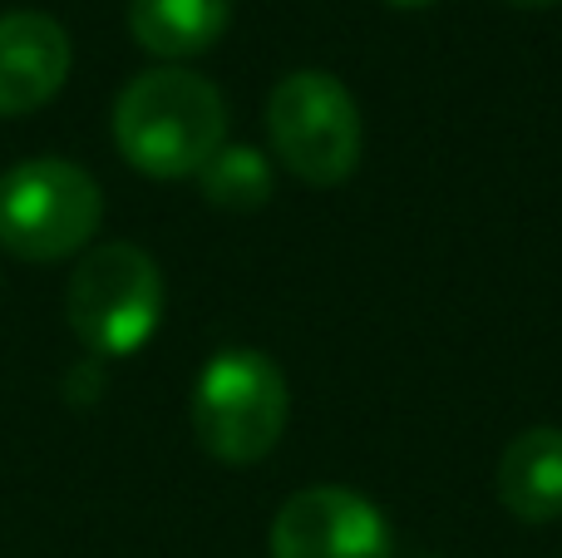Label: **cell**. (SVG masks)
I'll use <instances>...</instances> for the list:
<instances>
[{"mask_svg":"<svg viewBox=\"0 0 562 558\" xmlns=\"http://www.w3.org/2000/svg\"><path fill=\"white\" fill-rule=\"evenodd\" d=\"M69 332L94 356H134L164 316V272L134 243H99L65 287Z\"/></svg>","mask_w":562,"mask_h":558,"instance_id":"5b68a950","label":"cell"},{"mask_svg":"<svg viewBox=\"0 0 562 558\" xmlns=\"http://www.w3.org/2000/svg\"><path fill=\"white\" fill-rule=\"evenodd\" d=\"M291 415L286 376L267 351L227 346L193 386V431L213 460L257 465L277 450Z\"/></svg>","mask_w":562,"mask_h":558,"instance_id":"7a4b0ae2","label":"cell"},{"mask_svg":"<svg viewBox=\"0 0 562 558\" xmlns=\"http://www.w3.org/2000/svg\"><path fill=\"white\" fill-rule=\"evenodd\" d=\"M498 500L524 524H553L562 514V431L533 425L508 440L498 460Z\"/></svg>","mask_w":562,"mask_h":558,"instance_id":"ba28073f","label":"cell"},{"mask_svg":"<svg viewBox=\"0 0 562 558\" xmlns=\"http://www.w3.org/2000/svg\"><path fill=\"white\" fill-rule=\"evenodd\" d=\"M114 144L148 178H198L227 144V104L213 79L183 65L144 69L114 104Z\"/></svg>","mask_w":562,"mask_h":558,"instance_id":"6da1fadb","label":"cell"},{"mask_svg":"<svg viewBox=\"0 0 562 558\" xmlns=\"http://www.w3.org/2000/svg\"><path fill=\"white\" fill-rule=\"evenodd\" d=\"M385 5H395V10H425V5H435V0H385Z\"/></svg>","mask_w":562,"mask_h":558,"instance_id":"7c38bea8","label":"cell"},{"mask_svg":"<svg viewBox=\"0 0 562 558\" xmlns=\"http://www.w3.org/2000/svg\"><path fill=\"white\" fill-rule=\"evenodd\" d=\"M233 0H128V30L158 59H193L223 40Z\"/></svg>","mask_w":562,"mask_h":558,"instance_id":"9c48e42d","label":"cell"},{"mask_svg":"<svg viewBox=\"0 0 562 558\" xmlns=\"http://www.w3.org/2000/svg\"><path fill=\"white\" fill-rule=\"evenodd\" d=\"M104 193L69 158H25L0 174V247L25 263H59L94 243Z\"/></svg>","mask_w":562,"mask_h":558,"instance_id":"3957f363","label":"cell"},{"mask_svg":"<svg viewBox=\"0 0 562 558\" xmlns=\"http://www.w3.org/2000/svg\"><path fill=\"white\" fill-rule=\"evenodd\" d=\"M272 558H395V534L360 490L311 484L277 510Z\"/></svg>","mask_w":562,"mask_h":558,"instance_id":"8992f818","label":"cell"},{"mask_svg":"<svg viewBox=\"0 0 562 558\" xmlns=\"http://www.w3.org/2000/svg\"><path fill=\"white\" fill-rule=\"evenodd\" d=\"M267 138L286 174L311 188H336L356 174L366 124L356 94L330 69H291L267 99Z\"/></svg>","mask_w":562,"mask_h":558,"instance_id":"277c9868","label":"cell"},{"mask_svg":"<svg viewBox=\"0 0 562 558\" xmlns=\"http://www.w3.org/2000/svg\"><path fill=\"white\" fill-rule=\"evenodd\" d=\"M198 183H203L207 203L227 208V213H257V208H267V198L277 193L272 164H267V154L252 144H223L203 164Z\"/></svg>","mask_w":562,"mask_h":558,"instance_id":"30bf717a","label":"cell"},{"mask_svg":"<svg viewBox=\"0 0 562 558\" xmlns=\"http://www.w3.org/2000/svg\"><path fill=\"white\" fill-rule=\"evenodd\" d=\"M75 45L65 25L45 10H5L0 15V119H20L49 104L65 89Z\"/></svg>","mask_w":562,"mask_h":558,"instance_id":"52a82bcc","label":"cell"},{"mask_svg":"<svg viewBox=\"0 0 562 558\" xmlns=\"http://www.w3.org/2000/svg\"><path fill=\"white\" fill-rule=\"evenodd\" d=\"M504 5H514V10H548V5H558V0H504Z\"/></svg>","mask_w":562,"mask_h":558,"instance_id":"8fae6325","label":"cell"}]
</instances>
